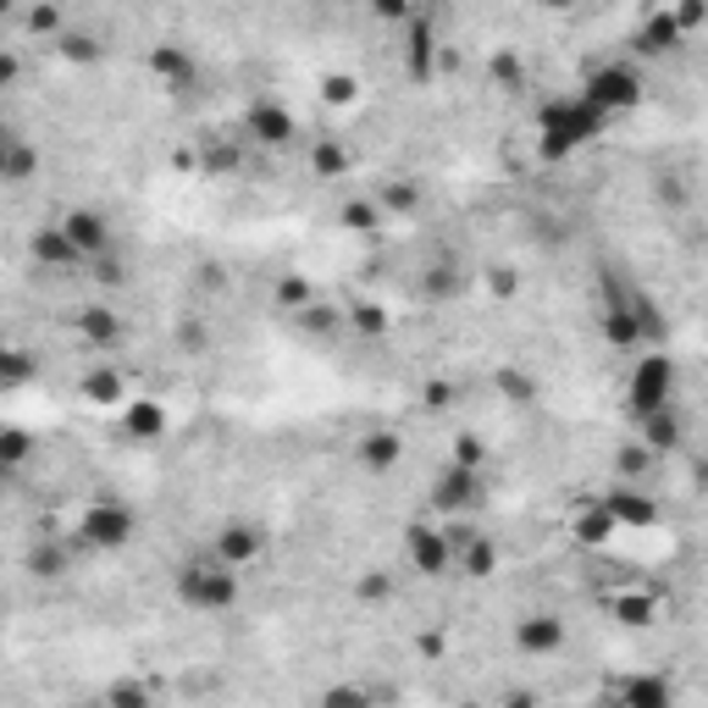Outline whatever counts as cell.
<instances>
[{"label":"cell","instance_id":"obj_1","mask_svg":"<svg viewBox=\"0 0 708 708\" xmlns=\"http://www.w3.org/2000/svg\"><path fill=\"white\" fill-rule=\"evenodd\" d=\"M609 127V111H598L587 94H565V100H548L537 111V155L543 161H571L582 155L587 144H598Z\"/></svg>","mask_w":708,"mask_h":708},{"label":"cell","instance_id":"obj_2","mask_svg":"<svg viewBox=\"0 0 708 708\" xmlns=\"http://www.w3.org/2000/svg\"><path fill=\"white\" fill-rule=\"evenodd\" d=\"M172 593H177V604L194 609V615H222V609L238 604V565H227V560H216V554H199V560H188V565L172 576Z\"/></svg>","mask_w":708,"mask_h":708},{"label":"cell","instance_id":"obj_3","mask_svg":"<svg viewBox=\"0 0 708 708\" xmlns=\"http://www.w3.org/2000/svg\"><path fill=\"white\" fill-rule=\"evenodd\" d=\"M582 94H587L598 111L620 116V111H637V105H643L648 83H643V72H637L632 61H604V66H593V72L582 78Z\"/></svg>","mask_w":708,"mask_h":708},{"label":"cell","instance_id":"obj_4","mask_svg":"<svg viewBox=\"0 0 708 708\" xmlns=\"http://www.w3.org/2000/svg\"><path fill=\"white\" fill-rule=\"evenodd\" d=\"M598 327H604V343L609 349H637V343H648V332H643V316H637V288H626L609 266H604V310H598Z\"/></svg>","mask_w":708,"mask_h":708},{"label":"cell","instance_id":"obj_5","mask_svg":"<svg viewBox=\"0 0 708 708\" xmlns=\"http://www.w3.org/2000/svg\"><path fill=\"white\" fill-rule=\"evenodd\" d=\"M626 404H632V415H648V410L676 404V360H670L665 349H659V355H643V360L632 366Z\"/></svg>","mask_w":708,"mask_h":708},{"label":"cell","instance_id":"obj_6","mask_svg":"<svg viewBox=\"0 0 708 708\" xmlns=\"http://www.w3.org/2000/svg\"><path fill=\"white\" fill-rule=\"evenodd\" d=\"M78 537L89 548H100V554H116V548H127L138 537V515L127 504H116V499H100V504H89L78 515Z\"/></svg>","mask_w":708,"mask_h":708},{"label":"cell","instance_id":"obj_7","mask_svg":"<svg viewBox=\"0 0 708 708\" xmlns=\"http://www.w3.org/2000/svg\"><path fill=\"white\" fill-rule=\"evenodd\" d=\"M404 554H410V571H415V576H432V582L449 576L454 560H460V554H454V537H449L443 526H432V521H410V526H404Z\"/></svg>","mask_w":708,"mask_h":708},{"label":"cell","instance_id":"obj_8","mask_svg":"<svg viewBox=\"0 0 708 708\" xmlns=\"http://www.w3.org/2000/svg\"><path fill=\"white\" fill-rule=\"evenodd\" d=\"M482 471L476 465H460V460H449L438 476H432V510L438 515H460V510H471L476 499H482Z\"/></svg>","mask_w":708,"mask_h":708},{"label":"cell","instance_id":"obj_9","mask_svg":"<svg viewBox=\"0 0 708 708\" xmlns=\"http://www.w3.org/2000/svg\"><path fill=\"white\" fill-rule=\"evenodd\" d=\"M244 133L255 138V144H266V150H283V144H294V133H299V122H294V111L283 105V100H249V111H244Z\"/></svg>","mask_w":708,"mask_h":708},{"label":"cell","instance_id":"obj_10","mask_svg":"<svg viewBox=\"0 0 708 708\" xmlns=\"http://www.w3.org/2000/svg\"><path fill=\"white\" fill-rule=\"evenodd\" d=\"M687 44V28H681V17H676V6H665V11H654V17H643V28L632 33V50L643 55V61H659V55H676Z\"/></svg>","mask_w":708,"mask_h":708},{"label":"cell","instance_id":"obj_11","mask_svg":"<svg viewBox=\"0 0 708 708\" xmlns=\"http://www.w3.org/2000/svg\"><path fill=\"white\" fill-rule=\"evenodd\" d=\"M604 504L615 510L620 532H648V526H659V504H654L643 488H632V482H615V488L604 493Z\"/></svg>","mask_w":708,"mask_h":708},{"label":"cell","instance_id":"obj_12","mask_svg":"<svg viewBox=\"0 0 708 708\" xmlns=\"http://www.w3.org/2000/svg\"><path fill=\"white\" fill-rule=\"evenodd\" d=\"M211 554L244 571V565H255V560L266 554V532H260V526H249V521H227V526L216 532V543H211Z\"/></svg>","mask_w":708,"mask_h":708},{"label":"cell","instance_id":"obj_13","mask_svg":"<svg viewBox=\"0 0 708 708\" xmlns=\"http://www.w3.org/2000/svg\"><path fill=\"white\" fill-rule=\"evenodd\" d=\"M61 227H66V238L83 249V260H100V255H111V222H105L100 211L78 205V211H66V216H61Z\"/></svg>","mask_w":708,"mask_h":708},{"label":"cell","instance_id":"obj_14","mask_svg":"<svg viewBox=\"0 0 708 708\" xmlns=\"http://www.w3.org/2000/svg\"><path fill=\"white\" fill-rule=\"evenodd\" d=\"M404 72L415 83H427L438 72V28L432 17H410V39H404Z\"/></svg>","mask_w":708,"mask_h":708},{"label":"cell","instance_id":"obj_15","mask_svg":"<svg viewBox=\"0 0 708 708\" xmlns=\"http://www.w3.org/2000/svg\"><path fill=\"white\" fill-rule=\"evenodd\" d=\"M615 532H620V521H615V510H609L604 499L582 504V510H576V521H571L576 548H609V543H615Z\"/></svg>","mask_w":708,"mask_h":708},{"label":"cell","instance_id":"obj_16","mask_svg":"<svg viewBox=\"0 0 708 708\" xmlns=\"http://www.w3.org/2000/svg\"><path fill=\"white\" fill-rule=\"evenodd\" d=\"M515 648L532 654V659L560 654L565 648V620L560 615H526V620H515Z\"/></svg>","mask_w":708,"mask_h":708},{"label":"cell","instance_id":"obj_17","mask_svg":"<svg viewBox=\"0 0 708 708\" xmlns=\"http://www.w3.org/2000/svg\"><path fill=\"white\" fill-rule=\"evenodd\" d=\"M33 260H39V266H50V271H72V266H89V260H83V249L66 238V227H61V222L33 233Z\"/></svg>","mask_w":708,"mask_h":708},{"label":"cell","instance_id":"obj_18","mask_svg":"<svg viewBox=\"0 0 708 708\" xmlns=\"http://www.w3.org/2000/svg\"><path fill=\"white\" fill-rule=\"evenodd\" d=\"M150 72H155L166 89H194V83H199V66H194V55H188L183 44H155V50H150Z\"/></svg>","mask_w":708,"mask_h":708},{"label":"cell","instance_id":"obj_19","mask_svg":"<svg viewBox=\"0 0 708 708\" xmlns=\"http://www.w3.org/2000/svg\"><path fill=\"white\" fill-rule=\"evenodd\" d=\"M637 432H643V443H648L654 454H670V449H681V438H687V427H681L676 404H665V410H648V415H637Z\"/></svg>","mask_w":708,"mask_h":708},{"label":"cell","instance_id":"obj_20","mask_svg":"<svg viewBox=\"0 0 708 708\" xmlns=\"http://www.w3.org/2000/svg\"><path fill=\"white\" fill-rule=\"evenodd\" d=\"M355 460L366 465V471H399V460H404V443H399V432H388V427H377V432H366L360 443H355Z\"/></svg>","mask_w":708,"mask_h":708},{"label":"cell","instance_id":"obj_21","mask_svg":"<svg viewBox=\"0 0 708 708\" xmlns=\"http://www.w3.org/2000/svg\"><path fill=\"white\" fill-rule=\"evenodd\" d=\"M122 432L133 443H155V438H166V410L155 399H127L122 404Z\"/></svg>","mask_w":708,"mask_h":708},{"label":"cell","instance_id":"obj_22","mask_svg":"<svg viewBox=\"0 0 708 708\" xmlns=\"http://www.w3.org/2000/svg\"><path fill=\"white\" fill-rule=\"evenodd\" d=\"M78 338H83L89 349H111V343L122 338V316L105 310V305H83V310H78Z\"/></svg>","mask_w":708,"mask_h":708},{"label":"cell","instance_id":"obj_23","mask_svg":"<svg viewBox=\"0 0 708 708\" xmlns=\"http://www.w3.org/2000/svg\"><path fill=\"white\" fill-rule=\"evenodd\" d=\"M609 615L626 626V632H648L659 620V593H615L609 598Z\"/></svg>","mask_w":708,"mask_h":708},{"label":"cell","instance_id":"obj_24","mask_svg":"<svg viewBox=\"0 0 708 708\" xmlns=\"http://www.w3.org/2000/svg\"><path fill=\"white\" fill-rule=\"evenodd\" d=\"M78 393H83L89 404H100V410H111V404H127V382H122V371H111V366H94V371H83Z\"/></svg>","mask_w":708,"mask_h":708},{"label":"cell","instance_id":"obj_25","mask_svg":"<svg viewBox=\"0 0 708 708\" xmlns=\"http://www.w3.org/2000/svg\"><path fill=\"white\" fill-rule=\"evenodd\" d=\"M33 172H39V150H33L28 138H17V133H11V138L0 144V177H6L11 188H22Z\"/></svg>","mask_w":708,"mask_h":708},{"label":"cell","instance_id":"obj_26","mask_svg":"<svg viewBox=\"0 0 708 708\" xmlns=\"http://www.w3.org/2000/svg\"><path fill=\"white\" fill-rule=\"evenodd\" d=\"M626 708H665L676 698V687L665 681V676H632V681H620V692H615Z\"/></svg>","mask_w":708,"mask_h":708},{"label":"cell","instance_id":"obj_27","mask_svg":"<svg viewBox=\"0 0 708 708\" xmlns=\"http://www.w3.org/2000/svg\"><path fill=\"white\" fill-rule=\"evenodd\" d=\"M55 50H61V61H72V66H94V61L105 55V44H100L89 28H61V33H55Z\"/></svg>","mask_w":708,"mask_h":708},{"label":"cell","instance_id":"obj_28","mask_svg":"<svg viewBox=\"0 0 708 708\" xmlns=\"http://www.w3.org/2000/svg\"><path fill=\"white\" fill-rule=\"evenodd\" d=\"M349 166H355V155L338 144V138H316L310 144V177H349Z\"/></svg>","mask_w":708,"mask_h":708},{"label":"cell","instance_id":"obj_29","mask_svg":"<svg viewBox=\"0 0 708 708\" xmlns=\"http://www.w3.org/2000/svg\"><path fill=\"white\" fill-rule=\"evenodd\" d=\"M460 571H465L471 582H488V576L499 571V543L476 532V537H471V543L460 548Z\"/></svg>","mask_w":708,"mask_h":708},{"label":"cell","instance_id":"obj_30","mask_svg":"<svg viewBox=\"0 0 708 708\" xmlns=\"http://www.w3.org/2000/svg\"><path fill=\"white\" fill-rule=\"evenodd\" d=\"M294 321H299V332H310V338H332L349 316H343V310H332V305H321V299H310L305 310H294Z\"/></svg>","mask_w":708,"mask_h":708},{"label":"cell","instance_id":"obj_31","mask_svg":"<svg viewBox=\"0 0 708 708\" xmlns=\"http://www.w3.org/2000/svg\"><path fill=\"white\" fill-rule=\"evenodd\" d=\"M343 316H349V327H355L360 338H382V332L393 327V316H388V310H382L377 299H355V305H349Z\"/></svg>","mask_w":708,"mask_h":708},{"label":"cell","instance_id":"obj_32","mask_svg":"<svg viewBox=\"0 0 708 708\" xmlns=\"http://www.w3.org/2000/svg\"><path fill=\"white\" fill-rule=\"evenodd\" d=\"M377 205H382L388 216H410V211L421 205V188H415L410 177H393V183H382V194H377Z\"/></svg>","mask_w":708,"mask_h":708},{"label":"cell","instance_id":"obj_33","mask_svg":"<svg viewBox=\"0 0 708 708\" xmlns=\"http://www.w3.org/2000/svg\"><path fill=\"white\" fill-rule=\"evenodd\" d=\"M338 222H343L349 233H377V227H382V205H377V199H343Z\"/></svg>","mask_w":708,"mask_h":708},{"label":"cell","instance_id":"obj_34","mask_svg":"<svg viewBox=\"0 0 708 708\" xmlns=\"http://www.w3.org/2000/svg\"><path fill=\"white\" fill-rule=\"evenodd\" d=\"M421 294H427V299H454V294H460V271H454V260H438V266L421 277Z\"/></svg>","mask_w":708,"mask_h":708},{"label":"cell","instance_id":"obj_35","mask_svg":"<svg viewBox=\"0 0 708 708\" xmlns=\"http://www.w3.org/2000/svg\"><path fill=\"white\" fill-rule=\"evenodd\" d=\"M28 377H33V360H28L22 349H6V355H0V393H17Z\"/></svg>","mask_w":708,"mask_h":708},{"label":"cell","instance_id":"obj_36","mask_svg":"<svg viewBox=\"0 0 708 708\" xmlns=\"http://www.w3.org/2000/svg\"><path fill=\"white\" fill-rule=\"evenodd\" d=\"M28 571H33V576H44V582L66 576V548H55V543H39V548L28 554Z\"/></svg>","mask_w":708,"mask_h":708},{"label":"cell","instance_id":"obj_37","mask_svg":"<svg viewBox=\"0 0 708 708\" xmlns=\"http://www.w3.org/2000/svg\"><path fill=\"white\" fill-rule=\"evenodd\" d=\"M199 172H205V177L238 172V150H233V144H205V150H199Z\"/></svg>","mask_w":708,"mask_h":708},{"label":"cell","instance_id":"obj_38","mask_svg":"<svg viewBox=\"0 0 708 708\" xmlns=\"http://www.w3.org/2000/svg\"><path fill=\"white\" fill-rule=\"evenodd\" d=\"M648 454H654L648 443H626V449H615V476H620V482L643 476V471H648Z\"/></svg>","mask_w":708,"mask_h":708},{"label":"cell","instance_id":"obj_39","mask_svg":"<svg viewBox=\"0 0 708 708\" xmlns=\"http://www.w3.org/2000/svg\"><path fill=\"white\" fill-rule=\"evenodd\" d=\"M355 94H360V83H355L349 72H327V78H321V100H327V105H355Z\"/></svg>","mask_w":708,"mask_h":708},{"label":"cell","instance_id":"obj_40","mask_svg":"<svg viewBox=\"0 0 708 708\" xmlns=\"http://www.w3.org/2000/svg\"><path fill=\"white\" fill-rule=\"evenodd\" d=\"M28 449H33V438H28L22 427H6V438H0V460H6V471H17V465L28 460Z\"/></svg>","mask_w":708,"mask_h":708},{"label":"cell","instance_id":"obj_41","mask_svg":"<svg viewBox=\"0 0 708 708\" xmlns=\"http://www.w3.org/2000/svg\"><path fill=\"white\" fill-rule=\"evenodd\" d=\"M310 299H316V294H310L305 277H283V283H277V305H283V310H305Z\"/></svg>","mask_w":708,"mask_h":708},{"label":"cell","instance_id":"obj_42","mask_svg":"<svg viewBox=\"0 0 708 708\" xmlns=\"http://www.w3.org/2000/svg\"><path fill=\"white\" fill-rule=\"evenodd\" d=\"M454 460H460V465H476V471H482V465H488V443H482L476 432H460V438H454Z\"/></svg>","mask_w":708,"mask_h":708},{"label":"cell","instance_id":"obj_43","mask_svg":"<svg viewBox=\"0 0 708 708\" xmlns=\"http://www.w3.org/2000/svg\"><path fill=\"white\" fill-rule=\"evenodd\" d=\"M393 593V576L388 571H366L360 582H355V598H366V604H377V598H388Z\"/></svg>","mask_w":708,"mask_h":708},{"label":"cell","instance_id":"obj_44","mask_svg":"<svg viewBox=\"0 0 708 708\" xmlns=\"http://www.w3.org/2000/svg\"><path fill=\"white\" fill-rule=\"evenodd\" d=\"M105 704L111 708H144L150 704V687H138V681H116V687L105 692Z\"/></svg>","mask_w":708,"mask_h":708},{"label":"cell","instance_id":"obj_45","mask_svg":"<svg viewBox=\"0 0 708 708\" xmlns=\"http://www.w3.org/2000/svg\"><path fill=\"white\" fill-rule=\"evenodd\" d=\"M499 388H504L515 404H532V399H537V382H532V377H521V371H499Z\"/></svg>","mask_w":708,"mask_h":708},{"label":"cell","instance_id":"obj_46","mask_svg":"<svg viewBox=\"0 0 708 708\" xmlns=\"http://www.w3.org/2000/svg\"><path fill=\"white\" fill-rule=\"evenodd\" d=\"M28 28H33V33H44V39H55V33H61V11L44 0V6H33V11H28Z\"/></svg>","mask_w":708,"mask_h":708},{"label":"cell","instance_id":"obj_47","mask_svg":"<svg viewBox=\"0 0 708 708\" xmlns=\"http://www.w3.org/2000/svg\"><path fill=\"white\" fill-rule=\"evenodd\" d=\"M654 199H659V205H670V211H676V205H681V199H687V188H681V177H676V172H665V177H659V183H654Z\"/></svg>","mask_w":708,"mask_h":708},{"label":"cell","instance_id":"obj_48","mask_svg":"<svg viewBox=\"0 0 708 708\" xmlns=\"http://www.w3.org/2000/svg\"><path fill=\"white\" fill-rule=\"evenodd\" d=\"M321 704L327 708H360V704H371V692H360V687H332V692H321Z\"/></svg>","mask_w":708,"mask_h":708},{"label":"cell","instance_id":"obj_49","mask_svg":"<svg viewBox=\"0 0 708 708\" xmlns=\"http://www.w3.org/2000/svg\"><path fill=\"white\" fill-rule=\"evenodd\" d=\"M676 17H681V28H687V33H692V28H704V22H708V0H681V6H676Z\"/></svg>","mask_w":708,"mask_h":708},{"label":"cell","instance_id":"obj_50","mask_svg":"<svg viewBox=\"0 0 708 708\" xmlns=\"http://www.w3.org/2000/svg\"><path fill=\"white\" fill-rule=\"evenodd\" d=\"M493 78H499L504 89H521V61H515V55H499V61H493Z\"/></svg>","mask_w":708,"mask_h":708},{"label":"cell","instance_id":"obj_51","mask_svg":"<svg viewBox=\"0 0 708 708\" xmlns=\"http://www.w3.org/2000/svg\"><path fill=\"white\" fill-rule=\"evenodd\" d=\"M89 271H94L105 288H116V283H122V266H116V255H100V260H89Z\"/></svg>","mask_w":708,"mask_h":708},{"label":"cell","instance_id":"obj_52","mask_svg":"<svg viewBox=\"0 0 708 708\" xmlns=\"http://www.w3.org/2000/svg\"><path fill=\"white\" fill-rule=\"evenodd\" d=\"M371 17H382V22H404V17H410V0H371Z\"/></svg>","mask_w":708,"mask_h":708},{"label":"cell","instance_id":"obj_53","mask_svg":"<svg viewBox=\"0 0 708 708\" xmlns=\"http://www.w3.org/2000/svg\"><path fill=\"white\" fill-rule=\"evenodd\" d=\"M454 404V382H427V410H449Z\"/></svg>","mask_w":708,"mask_h":708},{"label":"cell","instance_id":"obj_54","mask_svg":"<svg viewBox=\"0 0 708 708\" xmlns=\"http://www.w3.org/2000/svg\"><path fill=\"white\" fill-rule=\"evenodd\" d=\"M493 294L510 299V294H515V271H493Z\"/></svg>","mask_w":708,"mask_h":708},{"label":"cell","instance_id":"obj_55","mask_svg":"<svg viewBox=\"0 0 708 708\" xmlns=\"http://www.w3.org/2000/svg\"><path fill=\"white\" fill-rule=\"evenodd\" d=\"M421 654L438 659V654H443V632H427V637H421Z\"/></svg>","mask_w":708,"mask_h":708},{"label":"cell","instance_id":"obj_56","mask_svg":"<svg viewBox=\"0 0 708 708\" xmlns=\"http://www.w3.org/2000/svg\"><path fill=\"white\" fill-rule=\"evenodd\" d=\"M548 11H571V6H582V0H543Z\"/></svg>","mask_w":708,"mask_h":708}]
</instances>
